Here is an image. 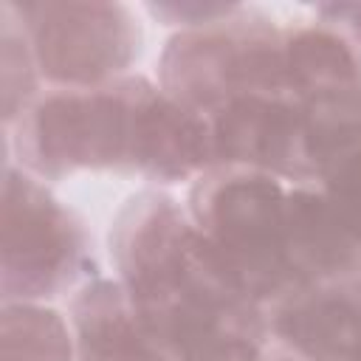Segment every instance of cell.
I'll list each match as a JSON object with an SVG mask.
<instances>
[{"instance_id":"cell-1","label":"cell","mask_w":361,"mask_h":361,"mask_svg":"<svg viewBox=\"0 0 361 361\" xmlns=\"http://www.w3.org/2000/svg\"><path fill=\"white\" fill-rule=\"evenodd\" d=\"M197 231L248 299L290 293L285 265V195L257 169H220L192 192Z\"/></svg>"},{"instance_id":"cell-2","label":"cell","mask_w":361,"mask_h":361,"mask_svg":"<svg viewBox=\"0 0 361 361\" xmlns=\"http://www.w3.org/2000/svg\"><path fill=\"white\" fill-rule=\"evenodd\" d=\"M164 85L195 113H217L243 96H293L282 39L262 23L172 39L164 54Z\"/></svg>"},{"instance_id":"cell-3","label":"cell","mask_w":361,"mask_h":361,"mask_svg":"<svg viewBox=\"0 0 361 361\" xmlns=\"http://www.w3.org/2000/svg\"><path fill=\"white\" fill-rule=\"evenodd\" d=\"M25 155L42 172L130 164L133 87L130 79L96 93L48 96L25 124ZM20 141V144H23Z\"/></svg>"},{"instance_id":"cell-4","label":"cell","mask_w":361,"mask_h":361,"mask_svg":"<svg viewBox=\"0 0 361 361\" xmlns=\"http://www.w3.org/2000/svg\"><path fill=\"white\" fill-rule=\"evenodd\" d=\"M42 71L56 82H99L121 71L138 34L118 6H25Z\"/></svg>"},{"instance_id":"cell-5","label":"cell","mask_w":361,"mask_h":361,"mask_svg":"<svg viewBox=\"0 0 361 361\" xmlns=\"http://www.w3.org/2000/svg\"><path fill=\"white\" fill-rule=\"evenodd\" d=\"M214 161L268 169L296 180L316 178L307 107L293 96H243L214 113Z\"/></svg>"},{"instance_id":"cell-6","label":"cell","mask_w":361,"mask_h":361,"mask_svg":"<svg viewBox=\"0 0 361 361\" xmlns=\"http://www.w3.org/2000/svg\"><path fill=\"white\" fill-rule=\"evenodd\" d=\"M6 212L20 217L6 220V290L14 285L23 296H51L65 282L82 257V231L71 217L28 178L17 180L8 172Z\"/></svg>"},{"instance_id":"cell-7","label":"cell","mask_w":361,"mask_h":361,"mask_svg":"<svg viewBox=\"0 0 361 361\" xmlns=\"http://www.w3.org/2000/svg\"><path fill=\"white\" fill-rule=\"evenodd\" d=\"M274 327L307 361H361V288L355 279L299 288Z\"/></svg>"},{"instance_id":"cell-8","label":"cell","mask_w":361,"mask_h":361,"mask_svg":"<svg viewBox=\"0 0 361 361\" xmlns=\"http://www.w3.org/2000/svg\"><path fill=\"white\" fill-rule=\"evenodd\" d=\"M82 361H172L141 327L121 290L99 282L76 302Z\"/></svg>"}]
</instances>
